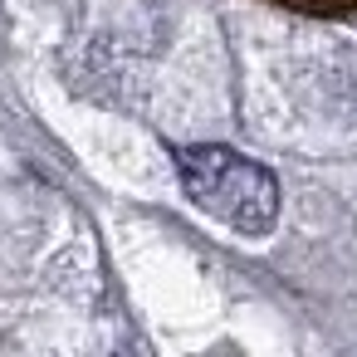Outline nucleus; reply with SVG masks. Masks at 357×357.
Wrapping results in <instances>:
<instances>
[{
	"instance_id": "1",
	"label": "nucleus",
	"mask_w": 357,
	"mask_h": 357,
	"mask_svg": "<svg viewBox=\"0 0 357 357\" xmlns=\"http://www.w3.org/2000/svg\"><path fill=\"white\" fill-rule=\"evenodd\" d=\"M279 6H298V10H342L352 0H279Z\"/></svg>"
}]
</instances>
